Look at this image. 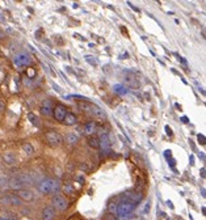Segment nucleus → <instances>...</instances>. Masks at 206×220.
<instances>
[{
  "label": "nucleus",
  "instance_id": "obj_30",
  "mask_svg": "<svg viewBox=\"0 0 206 220\" xmlns=\"http://www.w3.org/2000/svg\"><path fill=\"white\" fill-rule=\"evenodd\" d=\"M4 109H5V102H4V100H0V113H3V111H4Z\"/></svg>",
  "mask_w": 206,
  "mask_h": 220
},
{
  "label": "nucleus",
  "instance_id": "obj_34",
  "mask_svg": "<svg viewBox=\"0 0 206 220\" xmlns=\"http://www.w3.org/2000/svg\"><path fill=\"white\" fill-rule=\"evenodd\" d=\"M183 122H184V123H188V118L186 117H183Z\"/></svg>",
  "mask_w": 206,
  "mask_h": 220
},
{
  "label": "nucleus",
  "instance_id": "obj_16",
  "mask_svg": "<svg viewBox=\"0 0 206 220\" xmlns=\"http://www.w3.org/2000/svg\"><path fill=\"white\" fill-rule=\"evenodd\" d=\"M3 160L9 165H13L16 163V157H14V153H12V152H5L3 155Z\"/></svg>",
  "mask_w": 206,
  "mask_h": 220
},
{
  "label": "nucleus",
  "instance_id": "obj_11",
  "mask_svg": "<svg viewBox=\"0 0 206 220\" xmlns=\"http://www.w3.org/2000/svg\"><path fill=\"white\" fill-rule=\"evenodd\" d=\"M128 198L130 199V202H133V203H139L143 198V194L140 191H138V190H137V191H129Z\"/></svg>",
  "mask_w": 206,
  "mask_h": 220
},
{
  "label": "nucleus",
  "instance_id": "obj_1",
  "mask_svg": "<svg viewBox=\"0 0 206 220\" xmlns=\"http://www.w3.org/2000/svg\"><path fill=\"white\" fill-rule=\"evenodd\" d=\"M59 189V182L57 179L53 178H46L38 183V190L42 194H50V193H55Z\"/></svg>",
  "mask_w": 206,
  "mask_h": 220
},
{
  "label": "nucleus",
  "instance_id": "obj_36",
  "mask_svg": "<svg viewBox=\"0 0 206 220\" xmlns=\"http://www.w3.org/2000/svg\"><path fill=\"white\" fill-rule=\"evenodd\" d=\"M202 212H204V215L206 216V207H202Z\"/></svg>",
  "mask_w": 206,
  "mask_h": 220
},
{
  "label": "nucleus",
  "instance_id": "obj_27",
  "mask_svg": "<svg viewBox=\"0 0 206 220\" xmlns=\"http://www.w3.org/2000/svg\"><path fill=\"white\" fill-rule=\"evenodd\" d=\"M117 208H118V206L115 207V204H114V203H110V204H109V207H108V210H109L110 214H115V212H117Z\"/></svg>",
  "mask_w": 206,
  "mask_h": 220
},
{
  "label": "nucleus",
  "instance_id": "obj_20",
  "mask_svg": "<svg viewBox=\"0 0 206 220\" xmlns=\"http://www.w3.org/2000/svg\"><path fill=\"white\" fill-rule=\"evenodd\" d=\"M91 113H93V114L96 115V117H99V118H105V113H104V111L101 110L100 107H97V106H95V105H92Z\"/></svg>",
  "mask_w": 206,
  "mask_h": 220
},
{
  "label": "nucleus",
  "instance_id": "obj_3",
  "mask_svg": "<svg viewBox=\"0 0 206 220\" xmlns=\"http://www.w3.org/2000/svg\"><path fill=\"white\" fill-rule=\"evenodd\" d=\"M134 208H135V203H133V202H130V200L122 202L117 208V214L118 216H126L134 210Z\"/></svg>",
  "mask_w": 206,
  "mask_h": 220
},
{
  "label": "nucleus",
  "instance_id": "obj_28",
  "mask_svg": "<svg viewBox=\"0 0 206 220\" xmlns=\"http://www.w3.org/2000/svg\"><path fill=\"white\" fill-rule=\"evenodd\" d=\"M198 142H200V144H202V146H205V144H206V138L204 135L200 134V135H198Z\"/></svg>",
  "mask_w": 206,
  "mask_h": 220
},
{
  "label": "nucleus",
  "instance_id": "obj_29",
  "mask_svg": "<svg viewBox=\"0 0 206 220\" xmlns=\"http://www.w3.org/2000/svg\"><path fill=\"white\" fill-rule=\"evenodd\" d=\"M85 59H87V62H89L91 64H93V66H96V62L93 60L95 58H93V56H85Z\"/></svg>",
  "mask_w": 206,
  "mask_h": 220
},
{
  "label": "nucleus",
  "instance_id": "obj_32",
  "mask_svg": "<svg viewBox=\"0 0 206 220\" xmlns=\"http://www.w3.org/2000/svg\"><path fill=\"white\" fill-rule=\"evenodd\" d=\"M165 157H172V155H171V151H165Z\"/></svg>",
  "mask_w": 206,
  "mask_h": 220
},
{
  "label": "nucleus",
  "instance_id": "obj_26",
  "mask_svg": "<svg viewBox=\"0 0 206 220\" xmlns=\"http://www.w3.org/2000/svg\"><path fill=\"white\" fill-rule=\"evenodd\" d=\"M104 220H117V216L114 214H110V212H108V214L104 216Z\"/></svg>",
  "mask_w": 206,
  "mask_h": 220
},
{
  "label": "nucleus",
  "instance_id": "obj_7",
  "mask_svg": "<svg viewBox=\"0 0 206 220\" xmlns=\"http://www.w3.org/2000/svg\"><path fill=\"white\" fill-rule=\"evenodd\" d=\"M46 139H48L49 144H51V146H59V144L62 143V138H60V135L58 134L57 131L46 132Z\"/></svg>",
  "mask_w": 206,
  "mask_h": 220
},
{
  "label": "nucleus",
  "instance_id": "obj_15",
  "mask_svg": "<svg viewBox=\"0 0 206 220\" xmlns=\"http://www.w3.org/2000/svg\"><path fill=\"white\" fill-rule=\"evenodd\" d=\"M8 200H9V206H21L23 204V200L17 195H14V194H9Z\"/></svg>",
  "mask_w": 206,
  "mask_h": 220
},
{
  "label": "nucleus",
  "instance_id": "obj_12",
  "mask_svg": "<svg viewBox=\"0 0 206 220\" xmlns=\"http://www.w3.org/2000/svg\"><path fill=\"white\" fill-rule=\"evenodd\" d=\"M8 186L13 190H21V187L24 185H23V182L20 181L19 177H12V178H9V181H8Z\"/></svg>",
  "mask_w": 206,
  "mask_h": 220
},
{
  "label": "nucleus",
  "instance_id": "obj_22",
  "mask_svg": "<svg viewBox=\"0 0 206 220\" xmlns=\"http://www.w3.org/2000/svg\"><path fill=\"white\" fill-rule=\"evenodd\" d=\"M113 91H114V93H117V95H126V88L125 86H122V85H114L113 86Z\"/></svg>",
  "mask_w": 206,
  "mask_h": 220
},
{
  "label": "nucleus",
  "instance_id": "obj_14",
  "mask_svg": "<svg viewBox=\"0 0 206 220\" xmlns=\"http://www.w3.org/2000/svg\"><path fill=\"white\" fill-rule=\"evenodd\" d=\"M63 123L67 125V126H74V125H76V123H78L76 115L72 114V113H67L66 118H64V121H63Z\"/></svg>",
  "mask_w": 206,
  "mask_h": 220
},
{
  "label": "nucleus",
  "instance_id": "obj_6",
  "mask_svg": "<svg viewBox=\"0 0 206 220\" xmlns=\"http://www.w3.org/2000/svg\"><path fill=\"white\" fill-rule=\"evenodd\" d=\"M13 62H14V64H16L17 67H24V66H28V64H30L32 59H30V56H29L28 54L23 53V54H19L17 56H14Z\"/></svg>",
  "mask_w": 206,
  "mask_h": 220
},
{
  "label": "nucleus",
  "instance_id": "obj_23",
  "mask_svg": "<svg viewBox=\"0 0 206 220\" xmlns=\"http://www.w3.org/2000/svg\"><path fill=\"white\" fill-rule=\"evenodd\" d=\"M28 119L32 122V125L39 126V119H38V117H37V115H34L33 113H29V114H28Z\"/></svg>",
  "mask_w": 206,
  "mask_h": 220
},
{
  "label": "nucleus",
  "instance_id": "obj_4",
  "mask_svg": "<svg viewBox=\"0 0 206 220\" xmlns=\"http://www.w3.org/2000/svg\"><path fill=\"white\" fill-rule=\"evenodd\" d=\"M67 113H68L67 107L64 105H57L53 109V115H54V118H55L58 122H63L64 118H66V115H67Z\"/></svg>",
  "mask_w": 206,
  "mask_h": 220
},
{
  "label": "nucleus",
  "instance_id": "obj_24",
  "mask_svg": "<svg viewBox=\"0 0 206 220\" xmlns=\"http://www.w3.org/2000/svg\"><path fill=\"white\" fill-rule=\"evenodd\" d=\"M92 105H93V104H89V102H81L79 106H80V109L83 111H91L92 110Z\"/></svg>",
  "mask_w": 206,
  "mask_h": 220
},
{
  "label": "nucleus",
  "instance_id": "obj_19",
  "mask_svg": "<svg viewBox=\"0 0 206 220\" xmlns=\"http://www.w3.org/2000/svg\"><path fill=\"white\" fill-rule=\"evenodd\" d=\"M66 139H67L68 144H76L78 140H79V136L76 134H74V132H70V134L66 136Z\"/></svg>",
  "mask_w": 206,
  "mask_h": 220
},
{
  "label": "nucleus",
  "instance_id": "obj_35",
  "mask_svg": "<svg viewBox=\"0 0 206 220\" xmlns=\"http://www.w3.org/2000/svg\"><path fill=\"white\" fill-rule=\"evenodd\" d=\"M167 204H168V206L171 207V208H173V204H172V202H167Z\"/></svg>",
  "mask_w": 206,
  "mask_h": 220
},
{
  "label": "nucleus",
  "instance_id": "obj_31",
  "mask_svg": "<svg viewBox=\"0 0 206 220\" xmlns=\"http://www.w3.org/2000/svg\"><path fill=\"white\" fill-rule=\"evenodd\" d=\"M165 131H167V134H168V135H172V130L169 128L168 126H167V127H165Z\"/></svg>",
  "mask_w": 206,
  "mask_h": 220
},
{
  "label": "nucleus",
  "instance_id": "obj_2",
  "mask_svg": "<svg viewBox=\"0 0 206 220\" xmlns=\"http://www.w3.org/2000/svg\"><path fill=\"white\" fill-rule=\"evenodd\" d=\"M51 203H53L54 208L58 210V211H60V212H64L68 208V200L63 195H60V194H55V195H53Z\"/></svg>",
  "mask_w": 206,
  "mask_h": 220
},
{
  "label": "nucleus",
  "instance_id": "obj_18",
  "mask_svg": "<svg viewBox=\"0 0 206 220\" xmlns=\"http://www.w3.org/2000/svg\"><path fill=\"white\" fill-rule=\"evenodd\" d=\"M88 146L92 148H100V139L95 135L88 136Z\"/></svg>",
  "mask_w": 206,
  "mask_h": 220
},
{
  "label": "nucleus",
  "instance_id": "obj_9",
  "mask_svg": "<svg viewBox=\"0 0 206 220\" xmlns=\"http://www.w3.org/2000/svg\"><path fill=\"white\" fill-rule=\"evenodd\" d=\"M42 220H54L55 219V210H54V207H51V206H48V207H45L43 208V211H42Z\"/></svg>",
  "mask_w": 206,
  "mask_h": 220
},
{
  "label": "nucleus",
  "instance_id": "obj_33",
  "mask_svg": "<svg viewBox=\"0 0 206 220\" xmlns=\"http://www.w3.org/2000/svg\"><path fill=\"white\" fill-rule=\"evenodd\" d=\"M4 37H5L4 32H2V30H0V39H3V38H4Z\"/></svg>",
  "mask_w": 206,
  "mask_h": 220
},
{
  "label": "nucleus",
  "instance_id": "obj_17",
  "mask_svg": "<svg viewBox=\"0 0 206 220\" xmlns=\"http://www.w3.org/2000/svg\"><path fill=\"white\" fill-rule=\"evenodd\" d=\"M100 147H101L103 149L110 148V140H109V138H108L106 134H104V135L100 138Z\"/></svg>",
  "mask_w": 206,
  "mask_h": 220
},
{
  "label": "nucleus",
  "instance_id": "obj_25",
  "mask_svg": "<svg viewBox=\"0 0 206 220\" xmlns=\"http://www.w3.org/2000/svg\"><path fill=\"white\" fill-rule=\"evenodd\" d=\"M63 189H64V191H66L67 194H72V193H74V189H72V186L70 185V183H66V185L63 186Z\"/></svg>",
  "mask_w": 206,
  "mask_h": 220
},
{
  "label": "nucleus",
  "instance_id": "obj_8",
  "mask_svg": "<svg viewBox=\"0 0 206 220\" xmlns=\"http://www.w3.org/2000/svg\"><path fill=\"white\" fill-rule=\"evenodd\" d=\"M17 197L20 198L23 202H32L34 199V194L32 190L29 189H21L17 191Z\"/></svg>",
  "mask_w": 206,
  "mask_h": 220
},
{
  "label": "nucleus",
  "instance_id": "obj_5",
  "mask_svg": "<svg viewBox=\"0 0 206 220\" xmlns=\"http://www.w3.org/2000/svg\"><path fill=\"white\" fill-rule=\"evenodd\" d=\"M125 81H126V84H128L130 88H133V89H138L139 86H140L139 77L137 76V74H133V72H130V74L126 75Z\"/></svg>",
  "mask_w": 206,
  "mask_h": 220
},
{
  "label": "nucleus",
  "instance_id": "obj_37",
  "mask_svg": "<svg viewBox=\"0 0 206 220\" xmlns=\"http://www.w3.org/2000/svg\"><path fill=\"white\" fill-rule=\"evenodd\" d=\"M202 195H204V197L206 198V191H205V190H202Z\"/></svg>",
  "mask_w": 206,
  "mask_h": 220
},
{
  "label": "nucleus",
  "instance_id": "obj_13",
  "mask_svg": "<svg viewBox=\"0 0 206 220\" xmlns=\"http://www.w3.org/2000/svg\"><path fill=\"white\" fill-rule=\"evenodd\" d=\"M96 131H97V125L95 122H88V123H85V126H84V134L85 135L92 136Z\"/></svg>",
  "mask_w": 206,
  "mask_h": 220
},
{
  "label": "nucleus",
  "instance_id": "obj_21",
  "mask_svg": "<svg viewBox=\"0 0 206 220\" xmlns=\"http://www.w3.org/2000/svg\"><path fill=\"white\" fill-rule=\"evenodd\" d=\"M23 151H24V153H26V155H33L34 153L33 146H32V144H29V143H24L23 144Z\"/></svg>",
  "mask_w": 206,
  "mask_h": 220
},
{
  "label": "nucleus",
  "instance_id": "obj_10",
  "mask_svg": "<svg viewBox=\"0 0 206 220\" xmlns=\"http://www.w3.org/2000/svg\"><path fill=\"white\" fill-rule=\"evenodd\" d=\"M41 114L45 115V117H49V115L53 114V107H51V104H50L49 100L43 101V104L41 106Z\"/></svg>",
  "mask_w": 206,
  "mask_h": 220
}]
</instances>
